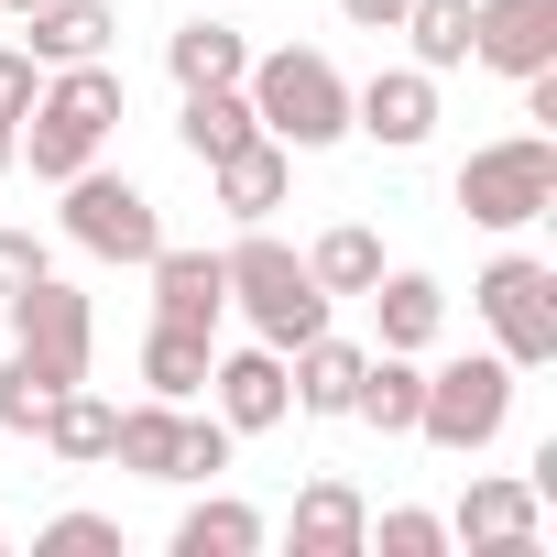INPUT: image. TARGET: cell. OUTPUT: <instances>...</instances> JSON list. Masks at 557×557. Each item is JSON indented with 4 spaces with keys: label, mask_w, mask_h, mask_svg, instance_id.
<instances>
[{
    "label": "cell",
    "mask_w": 557,
    "mask_h": 557,
    "mask_svg": "<svg viewBox=\"0 0 557 557\" xmlns=\"http://www.w3.org/2000/svg\"><path fill=\"white\" fill-rule=\"evenodd\" d=\"M121 110H132V88H121L110 55L45 66V88H34V110H23V164H34L45 186H66L77 164H99V143L121 132Z\"/></svg>",
    "instance_id": "6da1fadb"
},
{
    "label": "cell",
    "mask_w": 557,
    "mask_h": 557,
    "mask_svg": "<svg viewBox=\"0 0 557 557\" xmlns=\"http://www.w3.org/2000/svg\"><path fill=\"white\" fill-rule=\"evenodd\" d=\"M240 99H251V121L285 143V153L350 143V77H339L318 45H273V55H251V66H240Z\"/></svg>",
    "instance_id": "7a4b0ae2"
},
{
    "label": "cell",
    "mask_w": 557,
    "mask_h": 557,
    "mask_svg": "<svg viewBox=\"0 0 557 557\" xmlns=\"http://www.w3.org/2000/svg\"><path fill=\"white\" fill-rule=\"evenodd\" d=\"M219 273H230V307L251 318V339H262V350H296V339H318V329H329V307H339V296H318L307 251H285L262 219H251V230L219 251Z\"/></svg>",
    "instance_id": "3957f363"
},
{
    "label": "cell",
    "mask_w": 557,
    "mask_h": 557,
    "mask_svg": "<svg viewBox=\"0 0 557 557\" xmlns=\"http://www.w3.org/2000/svg\"><path fill=\"white\" fill-rule=\"evenodd\" d=\"M513 361L503 350H470V361H437L426 372V405H416V437L426 448H448V459H481L503 426H513Z\"/></svg>",
    "instance_id": "277c9868"
},
{
    "label": "cell",
    "mask_w": 557,
    "mask_h": 557,
    "mask_svg": "<svg viewBox=\"0 0 557 557\" xmlns=\"http://www.w3.org/2000/svg\"><path fill=\"white\" fill-rule=\"evenodd\" d=\"M470 307H481V329H492V350L513 372H546L557 361V273L535 251H492L481 285H470Z\"/></svg>",
    "instance_id": "5b68a950"
},
{
    "label": "cell",
    "mask_w": 557,
    "mask_h": 557,
    "mask_svg": "<svg viewBox=\"0 0 557 557\" xmlns=\"http://www.w3.org/2000/svg\"><path fill=\"white\" fill-rule=\"evenodd\" d=\"M459 208H470L481 230H535V219L557 208V143H546V132L481 143V153L459 164Z\"/></svg>",
    "instance_id": "8992f818"
},
{
    "label": "cell",
    "mask_w": 557,
    "mask_h": 557,
    "mask_svg": "<svg viewBox=\"0 0 557 557\" xmlns=\"http://www.w3.org/2000/svg\"><path fill=\"white\" fill-rule=\"evenodd\" d=\"M66 240H77L88 262H153L164 219H153V197H143L132 175H99V164H77V175H66Z\"/></svg>",
    "instance_id": "52a82bcc"
},
{
    "label": "cell",
    "mask_w": 557,
    "mask_h": 557,
    "mask_svg": "<svg viewBox=\"0 0 557 557\" xmlns=\"http://www.w3.org/2000/svg\"><path fill=\"white\" fill-rule=\"evenodd\" d=\"M0 318H12V350H34V361H55V372H77V383H88L99 318H88V296H77V285H55V273H34L23 296H0Z\"/></svg>",
    "instance_id": "ba28073f"
},
{
    "label": "cell",
    "mask_w": 557,
    "mask_h": 557,
    "mask_svg": "<svg viewBox=\"0 0 557 557\" xmlns=\"http://www.w3.org/2000/svg\"><path fill=\"white\" fill-rule=\"evenodd\" d=\"M470 66L492 77L557 66V0H470Z\"/></svg>",
    "instance_id": "9c48e42d"
},
{
    "label": "cell",
    "mask_w": 557,
    "mask_h": 557,
    "mask_svg": "<svg viewBox=\"0 0 557 557\" xmlns=\"http://www.w3.org/2000/svg\"><path fill=\"white\" fill-rule=\"evenodd\" d=\"M208 394H219V416H230V437H262V426H285L296 416V372H285V350H219L208 361Z\"/></svg>",
    "instance_id": "30bf717a"
},
{
    "label": "cell",
    "mask_w": 557,
    "mask_h": 557,
    "mask_svg": "<svg viewBox=\"0 0 557 557\" xmlns=\"http://www.w3.org/2000/svg\"><path fill=\"white\" fill-rule=\"evenodd\" d=\"M535 524H546V492H535V481H470V492H459V513H448V546L535 557Z\"/></svg>",
    "instance_id": "8fae6325"
},
{
    "label": "cell",
    "mask_w": 557,
    "mask_h": 557,
    "mask_svg": "<svg viewBox=\"0 0 557 557\" xmlns=\"http://www.w3.org/2000/svg\"><path fill=\"white\" fill-rule=\"evenodd\" d=\"M350 132H372L383 153H416V143L437 132V77H426V66H383V77H361V88H350Z\"/></svg>",
    "instance_id": "7c38bea8"
},
{
    "label": "cell",
    "mask_w": 557,
    "mask_h": 557,
    "mask_svg": "<svg viewBox=\"0 0 557 557\" xmlns=\"http://www.w3.org/2000/svg\"><path fill=\"white\" fill-rule=\"evenodd\" d=\"M153 318H175V329H208L219 339V318H230V273H219V251H186V240H153Z\"/></svg>",
    "instance_id": "4fadbf2b"
},
{
    "label": "cell",
    "mask_w": 557,
    "mask_h": 557,
    "mask_svg": "<svg viewBox=\"0 0 557 557\" xmlns=\"http://www.w3.org/2000/svg\"><path fill=\"white\" fill-rule=\"evenodd\" d=\"M110 34H121L110 0H34L23 12V55L34 66H88V55H110Z\"/></svg>",
    "instance_id": "5bb4252c"
},
{
    "label": "cell",
    "mask_w": 557,
    "mask_h": 557,
    "mask_svg": "<svg viewBox=\"0 0 557 557\" xmlns=\"http://www.w3.org/2000/svg\"><path fill=\"white\" fill-rule=\"evenodd\" d=\"M208 186H219V208L251 230V219H273V208H285V186H296V153L273 143V132H251L240 153H219V164H208Z\"/></svg>",
    "instance_id": "9a60e30c"
},
{
    "label": "cell",
    "mask_w": 557,
    "mask_h": 557,
    "mask_svg": "<svg viewBox=\"0 0 557 557\" xmlns=\"http://www.w3.org/2000/svg\"><path fill=\"white\" fill-rule=\"evenodd\" d=\"M361 535H372V503H361L339 470H318V481L296 492V557H361Z\"/></svg>",
    "instance_id": "2e32d148"
},
{
    "label": "cell",
    "mask_w": 557,
    "mask_h": 557,
    "mask_svg": "<svg viewBox=\"0 0 557 557\" xmlns=\"http://www.w3.org/2000/svg\"><path fill=\"white\" fill-rule=\"evenodd\" d=\"M416 405H426V361L416 350H372L361 383H350V416L383 426V437H416Z\"/></svg>",
    "instance_id": "e0dca14e"
},
{
    "label": "cell",
    "mask_w": 557,
    "mask_h": 557,
    "mask_svg": "<svg viewBox=\"0 0 557 557\" xmlns=\"http://www.w3.org/2000/svg\"><path fill=\"white\" fill-rule=\"evenodd\" d=\"M372 318H383V350H437L448 285L437 273H372Z\"/></svg>",
    "instance_id": "ac0fdd59"
},
{
    "label": "cell",
    "mask_w": 557,
    "mask_h": 557,
    "mask_svg": "<svg viewBox=\"0 0 557 557\" xmlns=\"http://www.w3.org/2000/svg\"><path fill=\"white\" fill-rule=\"evenodd\" d=\"M361 361H372L361 339H329V329H318V339H296V350H285V372H296V416H350Z\"/></svg>",
    "instance_id": "d6986e66"
},
{
    "label": "cell",
    "mask_w": 557,
    "mask_h": 557,
    "mask_svg": "<svg viewBox=\"0 0 557 557\" xmlns=\"http://www.w3.org/2000/svg\"><path fill=\"white\" fill-rule=\"evenodd\" d=\"M164 66H175V88H240L251 45H240L219 12H197V23H175V34H164Z\"/></svg>",
    "instance_id": "ffe728a7"
},
{
    "label": "cell",
    "mask_w": 557,
    "mask_h": 557,
    "mask_svg": "<svg viewBox=\"0 0 557 557\" xmlns=\"http://www.w3.org/2000/svg\"><path fill=\"white\" fill-rule=\"evenodd\" d=\"M110 426H121V405H110V394H88V383H66V394L45 405V426H34V437H45L66 470H99V459H110Z\"/></svg>",
    "instance_id": "44dd1931"
},
{
    "label": "cell",
    "mask_w": 557,
    "mask_h": 557,
    "mask_svg": "<svg viewBox=\"0 0 557 557\" xmlns=\"http://www.w3.org/2000/svg\"><path fill=\"white\" fill-rule=\"evenodd\" d=\"M208 361H219V350H208V329H175V318H153V329H143V383H153L164 405H197V394H208Z\"/></svg>",
    "instance_id": "7402d4cb"
},
{
    "label": "cell",
    "mask_w": 557,
    "mask_h": 557,
    "mask_svg": "<svg viewBox=\"0 0 557 557\" xmlns=\"http://www.w3.org/2000/svg\"><path fill=\"white\" fill-rule=\"evenodd\" d=\"M262 513L251 503H230V492H208V503H186L175 513V557H262Z\"/></svg>",
    "instance_id": "603a6c76"
},
{
    "label": "cell",
    "mask_w": 557,
    "mask_h": 557,
    "mask_svg": "<svg viewBox=\"0 0 557 557\" xmlns=\"http://www.w3.org/2000/svg\"><path fill=\"white\" fill-rule=\"evenodd\" d=\"M262 121H251V99L240 88H186V110H175V143L197 153V164H219V153H240Z\"/></svg>",
    "instance_id": "cb8c5ba5"
},
{
    "label": "cell",
    "mask_w": 557,
    "mask_h": 557,
    "mask_svg": "<svg viewBox=\"0 0 557 557\" xmlns=\"http://www.w3.org/2000/svg\"><path fill=\"white\" fill-rule=\"evenodd\" d=\"M175 416H186V405H164V394L121 405V426H110V459H121L132 481H175Z\"/></svg>",
    "instance_id": "d4e9b609"
},
{
    "label": "cell",
    "mask_w": 557,
    "mask_h": 557,
    "mask_svg": "<svg viewBox=\"0 0 557 557\" xmlns=\"http://www.w3.org/2000/svg\"><path fill=\"white\" fill-rule=\"evenodd\" d=\"M394 34L416 45L426 77H448V66H470V0H405V23H394Z\"/></svg>",
    "instance_id": "484cf974"
},
{
    "label": "cell",
    "mask_w": 557,
    "mask_h": 557,
    "mask_svg": "<svg viewBox=\"0 0 557 557\" xmlns=\"http://www.w3.org/2000/svg\"><path fill=\"white\" fill-rule=\"evenodd\" d=\"M307 273H318V296H372V273H383V240H372L361 219H339V230H318Z\"/></svg>",
    "instance_id": "4316f807"
},
{
    "label": "cell",
    "mask_w": 557,
    "mask_h": 557,
    "mask_svg": "<svg viewBox=\"0 0 557 557\" xmlns=\"http://www.w3.org/2000/svg\"><path fill=\"white\" fill-rule=\"evenodd\" d=\"M66 383H77V372H55V361L12 350V361H0V437H34V426H45V405H55Z\"/></svg>",
    "instance_id": "83f0119b"
},
{
    "label": "cell",
    "mask_w": 557,
    "mask_h": 557,
    "mask_svg": "<svg viewBox=\"0 0 557 557\" xmlns=\"http://www.w3.org/2000/svg\"><path fill=\"white\" fill-rule=\"evenodd\" d=\"M230 448H240V437H230V416H219V405H208V416H175V481H219V470H230Z\"/></svg>",
    "instance_id": "f1b7e54d"
},
{
    "label": "cell",
    "mask_w": 557,
    "mask_h": 557,
    "mask_svg": "<svg viewBox=\"0 0 557 557\" xmlns=\"http://www.w3.org/2000/svg\"><path fill=\"white\" fill-rule=\"evenodd\" d=\"M361 546H383V557H448V513H416V503H394Z\"/></svg>",
    "instance_id": "f546056e"
},
{
    "label": "cell",
    "mask_w": 557,
    "mask_h": 557,
    "mask_svg": "<svg viewBox=\"0 0 557 557\" xmlns=\"http://www.w3.org/2000/svg\"><path fill=\"white\" fill-rule=\"evenodd\" d=\"M34 546L45 557H121V513H55Z\"/></svg>",
    "instance_id": "4dcf8cb0"
},
{
    "label": "cell",
    "mask_w": 557,
    "mask_h": 557,
    "mask_svg": "<svg viewBox=\"0 0 557 557\" xmlns=\"http://www.w3.org/2000/svg\"><path fill=\"white\" fill-rule=\"evenodd\" d=\"M34 273H55V262H45V240H34V230H0V296H23Z\"/></svg>",
    "instance_id": "1f68e13d"
},
{
    "label": "cell",
    "mask_w": 557,
    "mask_h": 557,
    "mask_svg": "<svg viewBox=\"0 0 557 557\" xmlns=\"http://www.w3.org/2000/svg\"><path fill=\"white\" fill-rule=\"evenodd\" d=\"M34 88H45V66H34L23 45H0V121H23V110H34Z\"/></svg>",
    "instance_id": "d6a6232c"
},
{
    "label": "cell",
    "mask_w": 557,
    "mask_h": 557,
    "mask_svg": "<svg viewBox=\"0 0 557 557\" xmlns=\"http://www.w3.org/2000/svg\"><path fill=\"white\" fill-rule=\"evenodd\" d=\"M339 23H350V34H394V23H405V0H339Z\"/></svg>",
    "instance_id": "836d02e7"
},
{
    "label": "cell",
    "mask_w": 557,
    "mask_h": 557,
    "mask_svg": "<svg viewBox=\"0 0 557 557\" xmlns=\"http://www.w3.org/2000/svg\"><path fill=\"white\" fill-rule=\"evenodd\" d=\"M23 164V121H0V175H12Z\"/></svg>",
    "instance_id": "e575fe53"
},
{
    "label": "cell",
    "mask_w": 557,
    "mask_h": 557,
    "mask_svg": "<svg viewBox=\"0 0 557 557\" xmlns=\"http://www.w3.org/2000/svg\"><path fill=\"white\" fill-rule=\"evenodd\" d=\"M0 12H12V23H23V12H34V0H0Z\"/></svg>",
    "instance_id": "d590c367"
}]
</instances>
